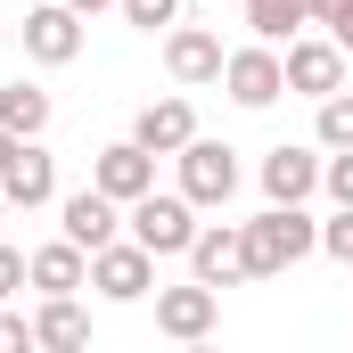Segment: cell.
I'll use <instances>...</instances> for the list:
<instances>
[{"instance_id": "obj_24", "label": "cell", "mask_w": 353, "mask_h": 353, "mask_svg": "<svg viewBox=\"0 0 353 353\" xmlns=\"http://www.w3.org/2000/svg\"><path fill=\"white\" fill-rule=\"evenodd\" d=\"M33 345V321L25 312H0V353H25Z\"/></svg>"}, {"instance_id": "obj_7", "label": "cell", "mask_w": 353, "mask_h": 353, "mask_svg": "<svg viewBox=\"0 0 353 353\" xmlns=\"http://www.w3.org/2000/svg\"><path fill=\"white\" fill-rule=\"evenodd\" d=\"M83 8H66V0H41V8H25V58L33 66H74L83 58Z\"/></svg>"}, {"instance_id": "obj_19", "label": "cell", "mask_w": 353, "mask_h": 353, "mask_svg": "<svg viewBox=\"0 0 353 353\" xmlns=\"http://www.w3.org/2000/svg\"><path fill=\"white\" fill-rule=\"evenodd\" d=\"M312 25V0H247V33L255 41H296Z\"/></svg>"}, {"instance_id": "obj_8", "label": "cell", "mask_w": 353, "mask_h": 353, "mask_svg": "<svg viewBox=\"0 0 353 353\" xmlns=\"http://www.w3.org/2000/svg\"><path fill=\"white\" fill-rule=\"evenodd\" d=\"M288 90H296V99L345 90V41H337V33H296V41H288Z\"/></svg>"}, {"instance_id": "obj_18", "label": "cell", "mask_w": 353, "mask_h": 353, "mask_svg": "<svg viewBox=\"0 0 353 353\" xmlns=\"http://www.w3.org/2000/svg\"><path fill=\"white\" fill-rule=\"evenodd\" d=\"M0 123H8L17 140H41V132H50V90L41 83H8L0 90Z\"/></svg>"}, {"instance_id": "obj_25", "label": "cell", "mask_w": 353, "mask_h": 353, "mask_svg": "<svg viewBox=\"0 0 353 353\" xmlns=\"http://www.w3.org/2000/svg\"><path fill=\"white\" fill-rule=\"evenodd\" d=\"M17 288H33V279H25V255H17V247H0V296H17Z\"/></svg>"}, {"instance_id": "obj_27", "label": "cell", "mask_w": 353, "mask_h": 353, "mask_svg": "<svg viewBox=\"0 0 353 353\" xmlns=\"http://www.w3.org/2000/svg\"><path fill=\"white\" fill-rule=\"evenodd\" d=\"M17 148H25V140H17V132L0 123V173H8V157H17Z\"/></svg>"}, {"instance_id": "obj_21", "label": "cell", "mask_w": 353, "mask_h": 353, "mask_svg": "<svg viewBox=\"0 0 353 353\" xmlns=\"http://www.w3.org/2000/svg\"><path fill=\"white\" fill-rule=\"evenodd\" d=\"M115 8H123L132 33H173L181 25V0H115Z\"/></svg>"}, {"instance_id": "obj_26", "label": "cell", "mask_w": 353, "mask_h": 353, "mask_svg": "<svg viewBox=\"0 0 353 353\" xmlns=\"http://www.w3.org/2000/svg\"><path fill=\"white\" fill-rule=\"evenodd\" d=\"M353 17V0H312V25H345Z\"/></svg>"}, {"instance_id": "obj_22", "label": "cell", "mask_w": 353, "mask_h": 353, "mask_svg": "<svg viewBox=\"0 0 353 353\" xmlns=\"http://www.w3.org/2000/svg\"><path fill=\"white\" fill-rule=\"evenodd\" d=\"M321 255H329V263H353V205H337V214L321 222Z\"/></svg>"}, {"instance_id": "obj_16", "label": "cell", "mask_w": 353, "mask_h": 353, "mask_svg": "<svg viewBox=\"0 0 353 353\" xmlns=\"http://www.w3.org/2000/svg\"><path fill=\"white\" fill-rule=\"evenodd\" d=\"M25 279H33L41 296H83L90 288V255L74 247V239H50V247L25 255Z\"/></svg>"}, {"instance_id": "obj_12", "label": "cell", "mask_w": 353, "mask_h": 353, "mask_svg": "<svg viewBox=\"0 0 353 353\" xmlns=\"http://www.w3.org/2000/svg\"><path fill=\"white\" fill-rule=\"evenodd\" d=\"M222 58H230V50H222V41H214L205 25H173V33H165V74H173L181 90L222 83Z\"/></svg>"}, {"instance_id": "obj_1", "label": "cell", "mask_w": 353, "mask_h": 353, "mask_svg": "<svg viewBox=\"0 0 353 353\" xmlns=\"http://www.w3.org/2000/svg\"><path fill=\"white\" fill-rule=\"evenodd\" d=\"M239 230H247V279H279V271H296L304 255H321V222L304 205H263Z\"/></svg>"}, {"instance_id": "obj_6", "label": "cell", "mask_w": 353, "mask_h": 353, "mask_svg": "<svg viewBox=\"0 0 353 353\" xmlns=\"http://www.w3.org/2000/svg\"><path fill=\"white\" fill-rule=\"evenodd\" d=\"M90 288H99L107 304H140V296L157 288V255H148L140 239H107V247L90 255Z\"/></svg>"}, {"instance_id": "obj_14", "label": "cell", "mask_w": 353, "mask_h": 353, "mask_svg": "<svg viewBox=\"0 0 353 353\" xmlns=\"http://www.w3.org/2000/svg\"><path fill=\"white\" fill-rule=\"evenodd\" d=\"M321 189V148H296V140H279L263 157V197L271 205H304Z\"/></svg>"}, {"instance_id": "obj_3", "label": "cell", "mask_w": 353, "mask_h": 353, "mask_svg": "<svg viewBox=\"0 0 353 353\" xmlns=\"http://www.w3.org/2000/svg\"><path fill=\"white\" fill-rule=\"evenodd\" d=\"M222 90H230V107H247V115L279 107V99H288V58H279V41L230 50V58H222Z\"/></svg>"}, {"instance_id": "obj_2", "label": "cell", "mask_w": 353, "mask_h": 353, "mask_svg": "<svg viewBox=\"0 0 353 353\" xmlns=\"http://www.w3.org/2000/svg\"><path fill=\"white\" fill-rule=\"evenodd\" d=\"M123 222H132V239H140L157 263H165V255H189V239H197V205H189L181 189H148V197H132Z\"/></svg>"}, {"instance_id": "obj_30", "label": "cell", "mask_w": 353, "mask_h": 353, "mask_svg": "<svg viewBox=\"0 0 353 353\" xmlns=\"http://www.w3.org/2000/svg\"><path fill=\"white\" fill-rule=\"evenodd\" d=\"M0 222H8V197H0Z\"/></svg>"}, {"instance_id": "obj_10", "label": "cell", "mask_w": 353, "mask_h": 353, "mask_svg": "<svg viewBox=\"0 0 353 353\" xmlns=\"http://www.w3.org/2000/svg\"><path fill=\"white\" fill-rule=\"evenodd\" d=\"M90 181H99L115 205H132V197H148V189H157V148L115 140V148H99V157H90Z\"/></svg>"}, {"instance_id": "obj_28", "label": "cell", "mask_w": 353, "mask_h": 353, "mask_svg": "<svg viewBox=\"0 0 353 353\" xmlns=\"http://www.w3.org/2000/svg\"><path fill=\"white\" fill-rule=\"evenodd\" d=\"M66 8H83V17H99V8H115V0H66Z\"/></svg>"}, {"instance_id": "obj_5", "label": "cell", "mask_w": 353, "mask_h": 353, "mask_svg": "<svg viewBox=\"0 0 353 353\" xmlns=\"http://www.w3.org/2000/svg\"><path fill=\"white\" fill-rule=\"evenodd\" d=\"M214 321H222V288H205V279H189V288H157V337H173V345H205Z\"/></svg>"}, {"instance_id": "obj_15", "label": "cell", "mask_w": 353, "mask_h": 353, "mask_svg": "<svg viewBox=\"0 0 353 353\" xmlns=\"http://www.w3.org/2000/svg\"><path fill=\"white\" fill-rule=\"evenodd\" d=\"M132 140L157 148V157H181V148L197 140V107H189V99H148V107L132 115Z\"/></svg>"}, {"instance_id": "obj_9", "label": "cell", "mask_w": 353, "mask_h": 353, "mask_svg": "<svg viewBox=\"0 0 353 353\" xmlns=\"http://www.w3.org/2000/svg\"><path fill=\"white\" fill-rule=\"evenodd\" d=\"M189 279L239 288V279H247V230H239V222H197V239H189Z\"/></svg>"}, {"instance_id": "obj_29", "label": "cell", "mask_w": 353, "mask_h": 353, "mask_svg": "<svg viewBox=\"0 0 353 353\" xmlns=\"http://www.w3.org/2000/svg\"><path fill=\"white\" fill-rule=\"evenodd\" d=\"M329 33H337V41H345V58H353V17H345V25H329Z\"/></svg>"}, {"instance_id": "obj_23", "label": "cell", "mask_w": 353, "mask_h": 353, "mask_svg": "<svg viewBox=\"0 0 353 353\" xmlns=\"http://www.w3.org/2000/svg\"><path fill=\"white\" fill-rule=\"evenodd\" d=\"M321 189H329L337 205H353V148H329V157H321Z\"/></svg>"}, {"instance_id": "obj_4", "label": "cell", "mask_w": 353, "mask_h": 353, "mask_svg": "<svg viewBox=\"0 0 353 353\" xmlns=\"http://www.w3.org/2000/svg\"><path fill=\"white\" fill-rule=\"evenodd\" d=\"M173 165H181V197H189L197 214L230 205V189H239V148H222V140H189Z\"/></svg>"}, {"instance_id": "obj_11", "label": "cell", "mask_w": 353, "mask_h": 353, "mask_svg": "<svg viewBox=\"0 0 353 353\" xmlns=\"http://www.w3.org/2000/svg\"><path fill=\"white\" fill-rule=\"evenodd\" d=\"M58 230H66V239H74L83 255H99V247H107V239L123 230V205H115V197H107V189L90 181V189H74V197H58Z\"/></svg>"}, {"instance_id": "obj_20", "label": "cell", "mask_w": 353, "mask_h": 353, "mask_svg": "<svg viewBox=\"0 0 353 353\" xmlns=\"http://www.w3.org/2000/svg\"><path fill=\"white\" fill-rule=\"evenodd\" d=\"M321 115H312V140L321 148H353V90H329V99H312Z\"/></svg>"}, {"instance_id": "obj_17", "label": "cell", "mask_w": 353, "mask_h": 353, "mask_svg": "<svg viewBox=\"0 0 353 353\" xmlns=\"http://www.w3.org/2000/svg\"><path fill=\"white\" fill-rule=\"evenodd\" d=\"M33 345H50V353L90 345V312L74 304V296H41V312H33Z\"/></svg>"}, {"instance_id": "obj_13", "label": "cell", "mask_w": 353, "mask_h": 353, "mask_svg": "<svg viewBox=\"0 0 353 353\" xmlns=\"http://www.w3.org/2000/svg\"><path fill=\"white\" fill-rule=\"evenodd\" d=\"M0 197L25 205V214H33V205H58V157H50L41 140H25V148L8 157V173H0Z\"/></svg>"}]
</instances>
